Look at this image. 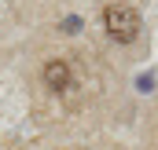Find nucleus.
I'll return each instance as SVG.
<instances>
[{
    "label": "nucleus",
    "instance_id": "nucleus-1",
    "mask_svg": "<svg viewBox=\"0 0 158 150\" xmlns=\"http://www.w3.org/2000/svg\"><path fill=\"white\" fill-rule=\"evenodd\" d=\"M103 26H107L110 40H118V44H132V40L140 37V30H143L140 11L129 7V4H110L103 11Z\"/></svg>",
    "mask_w": 158,
    "mask_h": 150
},
{
    "label": "nucleus",
    "instance_id": "nucleus-2",
    "mask_svg": "<svg viewBox=\"0 0 158 150\" xmlns=\"http://www.w3.org/2000/svg\"><path fill=\"white\" fill-rule=\"evenodd\" d=\"M40 77H44V88H52V92H70L74 88V70H70L66 59H48Z\"/></svg>",
    "mask_w": 158,
    "mask_h": 150
}]
</instances>
